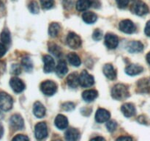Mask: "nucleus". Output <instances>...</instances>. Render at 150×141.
<instances>
[{"label":"nucleus","instance_id":"nucleus-29","mask_svg":"<svg viewBox=\"0 0 150 141\" xmlns=\"http://www.w3.org/2000/svg\"><path fill=\"white\" fill-rule=\"evenodd\" d=\"M21 64L26 71H31L33 69V63L29 57H24L21 60Z\"/></svg>","mask_w":150,"mask_h":141},{"label":"nucleus","instance_id":"nucleus-16","mask_svg":"<svg viewBox=\"0 0 150 141\" xmlns=\"http://www.w3.org/2000/svg\"><path fill=\"white\" fill-rule=\"evenodd\" d=\"M144 70L143 67L137 64H130L125 68V73L129 76H135L142 73Z\"/></svg>","mask_w":150,"mask_h":141},{"label":"nucleus","instance_id":"nucleus-21","mask_svg":"<svg viewBox=\"0 0 150 141\" xmlns=\"http://www.w3.org/2000/svg\"><path fill=\"white\" fill-rule=\"evenodd\" d=\"M98 93L95 90H87L82 93V98L86 102L93 101L95 98H98Z\"/></svg>","mask_w":150,"mask_h":141},{"label":"nucleus","instance_id":"nucleus-43","mask_svg":"<svg viewBox=\"0 0 150 141\" xmlns=\"http://www.w3.org/2000/svg\"><path fill=\"white\" fill-rule=\"evenodd\" d=\"M117 140H132L133 138L130 137H127V136H122V137H120L117 138Z\"/></svg>","mask_w":150,"mask_h":141},{"label":"nucleus","instance_id":"nucleus-25","mask_svg":"<svg viewBox=\"0 0 150 141\" xmlns=\"http://www.w3.org/2000/svg\"><path fill=\"white\" fill-rule=\"evenodd\" d=\"M82 19H83V21L86 22V24H91L95 23L98 19V16L95 13H92V12H85L83 15H82Z\"/></svg>","mask_w":150,"mask_h":141},{"label":"nucleus","instance_id":"nucleus-17","mask_svg":"<svg viewBox=\"0 0 150 141\" xmlns=\"http://www.w3.org/2000/svg\"><path fill=\"white\" fill-rule=\"evenodd\" d=\"M33 113L38 118H42L45 115V108L42 103L37 101L34 104Z\"/></svg>","mask_w":150,"mask_h":141},{"label":"nucleus","instance_id":"nucleus-11","mask_svg":"<svg viewBox=\"0 0 150 141\" xmlns=\"http://www.w3.org/2000/svg\"><path fill=\"white\" fill-rule=\"evenodd\" d=\"M10 85L15 93H21L25 89V85L21 79L18 77H13L10 81Z\"/></svg>","mask_w":150,"mask_h":141},{"label":"nucleus","instance_id":"nucleus-48","mask_svg":"<svg viewBox=\"0 0 150 141\" xmlns=\"http://www.w3.org/2000/svg\"><path fill=\"white\" fill-rule=\"evenodd\" d=\"M3 7H4V4H3L1 1H0V9H2Z\"/></svg>","mask_w":150,"mask_h":141},{"label":"nucleus","instance_id":"nucleus-35","mask_svg":"<svg viewBox=\"0 0 150 141\" xmlns=\"http://www.w3.org/2000/svg\"><path fill=\"white\" fill-rule=\"evenodd\" d=\"M49 50L51 53H53V54L57 57H59V54H61V50H60L59 47L57 46V45H52L51 46H50Z\"/></svg>","mask_w":150,"mask_h":141},{"label":"nucleus","instance_id":"nucleus-1","mask_svg":"<svg viewBox=\"0 0 150 141\" xmlns=\"http://www.w3.org/2000/svg\"><path fill=\"white\" fill-rule=\"evenodd\" d=\"M111 95L115 99L122 101L130 95L128 88L123 84H117L113 87L111 90Z\"/></svg>","mask_w":150,"mask_h":141},{"label":"nucleus","instance_id":"nucleus-3","mask_svg":"<svg viewBox=\"0 0 150 141\" xmlns=\"http://www.w3.org/2000/svg\"><path fill=\"white\" fill-rule=\"evenodd\" d=\"M13 101L10 95L4 92L0 93V109L3 111H8L13 107Z\"/></svg>","mask_w":150,"mask_h":141},{"label":"nucleus","instance_id":"nucleus-30","mask_svg":"<svg viewBox=\"0 0 150 141\" xmlns=\"http://www.w3.org/2000/svg\"><path fill=\"white\" fill-rule=\"evenodd\" d=\"M0 40L4 44L10 43L11 41V38H10V33L8 29H5L1 32V35H0Z\"/></svg>","mask_w":150,"mask_h":141},{"label":"nucleus","instance_id":"nucleus-13","mask_svg":"<svg viewBox=\"0 0 150 141\" xmlns=\"http://www.w3.org/2000/svg\"><path fill=\"white\" fill-rule=\"evenodd\" d=\"M111 114L105 109H98L95 114V120L98 123H105L109 120Z\"/></svg>","mask_w":150,"mask_h":141},{"label":"nucleus","instance_id":"nucleus-12","mask_svg":"<svg viewBox=\"0 0 150 141\" xmlns=\"http://www.w3.org/2000/svg\"><path fill=\"white\" fill-rule=\"evenodd\" d=\"M42 60L44 62V72L45 73H51L56 68L55 62L52 58V57L50 55H44L42 57Z\"/></svg>","mask_w":150,"mask_h":141},{"label":"nucleus","instance_id":"nucleus-7","mask_svg":"<svg viewBox=\"0 0 150 141\" xmlns=\"http://www.w3.org/2000/svg\"><path fill=\"white\" fill-rule=\"evenodd\" d=\"M35 135L38 140H42L48 136V129L45 122L37 123L35 128Z\"/></svg>","mask_w":150,"mask_h":141},{"label":"nucleus","instance_id":"nucleus-38","mask_svg":"<svg viewBox=\"0 0 150 141\" xmlns=\"http://www.w3.org/2000/svg\"><path fill=\"white\" fill-rule=\"evenodd\" d=\"M29 138L23 135H18L13 138V140H29Z\"/></svg>","mask_w":150,"mask_h":141},{"label":"nucleus","instance_id":"nucleus-33","mask_svg":"<svg viewBox=\"0 0 150 141\" xmlns=\"http://www.w3.org/2000/svg\"><path fill=\"white\" fill-rule=\"evenodd\" d=\"M117 123L115 120H108L106 123V128L108 132H113L117 129Z\"/></svg>","mask_w":150,"mask_h":141},{"label":"nucleus","instance_id":"nucleus-8","mask_svg":"<svg viewBox=\"0 0 150 141\" xmlns=\"http://www.w3.org/2000/svg\"><path fill=\"white\" fill-rule=\"evenodd\" d=\"M120 29L122 32L126 34H132L136 32V26L133 21L128 19H125L120 22Z\"/></svg>","mask_w":150,"mask_h":141},{"label":"nucleus","instance_id":"nucleus-27","mask_svg":"<svg viewBox=\"0 0 150 141\" xmlns=\"http://www.w3.org/2000/svg\"><path fill=\"white\" fill-rule=\"evenodd\" d=\"M92 5L90 0H78L76 2V9L79 11H85Z\"/></svg>","mask_w":150,"mask_h":141},{"label":"nucleus","instance_id":"nucleus-41","mask_svg":"<svg viewBox=\"0 0 150 141\" xmlns=\"http://www.w3.org/2000/svg\"><path fill=\"white\" fill-rule=\"evenodd\" d=\"M6 51H7V48L2 43H0V57H3L5 54Z\"/></svg>","mask_w":150,"mask_h":141},{"label":"nucleus","instance_id":"nucleus-28","mask_svg":"<svg viewBox=\"0 0 150 141\" xmlns=\"http://www.w3.org/2000/svg\"><path fill=\"white\" fill-rule=\"evenodd\" d=\"M60 30V25L58 23H51V25L49 26V29H48V33H49L50 36L54 38V37L57 36L59 34V32Z\"/></svg>","mask_w":150,"mask_h":141},{"label":"nucleus","instance_id":"nucleus-32","mask_svg":"<svg viewBox=\"0 0 150 141\" xmlns=\"http://www.w3.org/2000/svg\"><path fill=\"white\" fill-rule=\"evenodd\" d=\"M40 4L42 8L48 10V9H51L54 6V0H40Z\"/></svg>","mask_w":150,"mask_h":141},{"label":"nucleus","instance_id":"nucleus-47","mask_svg":"<svg viewBox=\"0 0 150 141\" xmlns=\"http://www.w3.org/2000/svg\"><path fill=\"white\" fill-rule=\"evenodd\" d=\"M105 140V138L101 137H97L92 138V140Z\"/></svg>","mask_w":150,"mask_h":141},{"label":"nucleus","instance_id":"nucleus-2","mask_svg":"<svg viewBox=\"0 0 150 141\" xmlns=\"http://www.w3.org/2000/svg\"><path fill=\"white\" fill-rule=\"evenodd\" d=\"M40 90L42 93L45 95L51 96L55 94L57 90V85L54 82L51 80H46L42 82L40 85Z\"/></svg>","mask_w":150,"mask_h":141},{"label":"nucleus","instance_id":"nucleus-42","mask_svg":"<svg viewBox=\"0 0 150 141\" xmlns=\"http://www.w3.org/2000/svg\"><path fill=\"white\" fill-rule=\"evenodd\" d=\"M144 32L147 36L150 37V21H149L146 23V26H145Z\"/></svg>","mask_w":150,"mask_h":141},{"label":"nucleus","instance_id":"nucleus-19","mask_svg":"<svg viewBox=\"0 0 150 141\" xmlns=\"http://www.w3.org/2000/svg\"><path fill=\"white\" fill-rule=\"evenodd\" d=\"M143 49L144 45L140 41H131L127 46V51L130 53L141 52Z\"/></svg>","mask_w":150,"mask_h":141},{"label":"nucleus","instance_id":"nucleus-39","mask_svg":"<svg viewBox=\"0 0 150 141\" xmlns=\"http://www.w3.org/2000/svg\"><path fill=\"white\" fill-rule=\"evenodd\" d=\"M12 73L14 74H19L21 73V68L18 65H13L12 66Z\"/></svg>","mask_w":150,"mask_h":141},{"label":"nucleus","instance_id":"nucleus-46","mask_svg":"<svg viewBox=\"0 0 150 141\" xmlns=\"http://www.w3.org/2000/svg\"><path fill=\"white\" fill-rule=\"evenodd\" d=\"M146 61H147V63L150 65V51L149 53H148L147 54H146Z\"/></svg>","mask_w":150,"mask_h":141},{"label":"nucleus","instance_id":"nucleus-36","mask_svg":"<svg viewBox=\"0 0 150 141\" xmlns=\"http://www.w3.org/2000/svg\"><path fill=\"white\" fill-rule=\"evenodd\" d=\"M74 108L75 104L73 102H66L62 104V109L65 111H72Z\"/></svg>","mask_w":150,"mask_h":141},{"label":"nucleus","instance_id":"nucleus-22","mask_svg":"<svg viewBox=\"0 0 150 141\" xmlns=\"http://www.w3.org/2000/svg\"><path fill=\"white\" fill-rule=\"evenodd\" d=\"M67 82L69 87L71 88H76L79 83V76L77 73H72L67 77Z\"/></svg>","mask_w":150,"mask_h":141},{"label":"nucleus","instance_id":"nucleus-45","mask_svg":"<svg viewBox=\"0 0 150 141\" xmlns=\"http://www.w3.org/2000/svg\"><path fill=\"white\" fill-rule=\"evenodd\" d=\"M3 134H4V128H3V126L0 124V138L2 137Z\"/></svg>","mask_w":150,"mask_h":141},{"label":"nucleus","instance_id":"nucleus-37","mask_svg":"<svg viewBox=\"0 0 150 141\" xmlns=\"http://www.w3.org/2000/svg\"><path fill=\"white\" fill-rule=\"evenodd\" d=\"M117 5L120 8H125L129 4V0H116Z\"/></svg>","mask_w":150,"mask_h":141},{"label":"nucleus","instance_id":"nucleus-4","mask_svg":"<svg viewBox=\"0 0 150 141\" xmlns=\"http://www.w3.org/2000/svg\"><path fill=\"white\" fill-rule=\"evenodd\" d=\"M132 11L137 16H142L147 14L149 10L148 6L142 1H137L132 6Z\"/></svg>","mask_w":150,"mask_h":141},{"label":"nucleus","instance_id":"nucleus-14","mask_svg":"<svg viewBox=\"0 0 150 141\" xmlns=\"http://www.w3.org/2000/svg\"><path fill=\"white\" fill-rule=\"evenodd\" d=\"M121 110L124 115L127 118H130L136 114V107L131 103H125L121 107Z\"/></svg>","mask_w":150,"mask_h":141},{"label":"nucleus","instance_id":"nucleus-18","mask_svg":"<svg viewBox=\"0 0 150 141\" xmlns=\"http://www.w3.org/2000/svg\"><path fill=\"white\" fill-rule=\"evenodd\" d=\"M103 73L108 79L114 80L117 78V72L111 64H105L103 67Z\"/></svg>","mask_w":150,"mask_h":141},{"label":"nucleus","instance_id":"nucleus-5","mask_svg":"<svg viewBox=\"0 0 150 141\" xmlns=\"http://www.w3.org/2000/svg\"><path fill=\"white\" fill-rule=\"evenodd\" d=\"M79 83L83 88H89L94 85L95 79L92 75L89 74L86 70H83L79 76Z\"/></svg>","mask_w":150,"mask_h":141},{"label":"nucleus","instance_id":"nucleus-6","mask_svg":"<svg viewBox=\"0 0 150 141\" xmlns=\"http://www.w3.org/2000/svg\"><path fill=\"white\" fill-rule=\"evenodd\" d=\"M67 45L73 49H77L81 47L82 43L81 39L77 34L74 32H70L67 37Z\"/></svg>","mask_w":150,"mask_h":141},{"label":"nucleus","instance_id":"nucleus-40","mask_svg":"<svg viewBox=\"0 0 150 141\" xmlns=\"http://www.w3.org/2000/svg\"><path fill=\"white\" fill-rule=\"evenodd\" d=\"M138 121L139 122L142 124H146L148 123L147 122V118L146 117H145L144 115H141L138 118Z\"/></svg>","mask_w":150,"mask_h":141},{"label":"nucleus","instance_id":"nucleus-9","mask_svg":"<svg viewBox=\"0 0 150 141\" xmlns=\"http://www.w3.org/2000/svg\"><path fill=\"white\" fill-rule=\"evenodd\" d=\"M105 45L109 49H114L119 45L118 37L112 33H108L105 36Z\"/></svg>","mask_w":150,"mask_h":141},{"label":"nucleus","instance_id":"nucleus-26","mask_svg":"<svg viewBox=\"0 0 150 141\" xmlns=\"http://www.w3.org/2000/svg\"><path fill=\"white\" fill-rule=\"evenodd\" d=\"M67 57L70 64L72 65L73 66L79 67L81 65V62L80 57H79V56H78V54H76V53H69V54H67Z\"/></svg>","mask_w":150,"mask_h":141},{"label":"nucleus","instance_id":"nucleus-10","mask_svg":"<svg viewBox=\"0 0 150 141\" xmlns=\"http://www.w3.org/2000/svg\"><path fill=\"white\" fill-rule=\"evenodd\" d=\"M10 123L12 128L15 130H21L24 126V121L23 119L20 115L15 114L10 118Z\"/></svg>","mask_w":150,"mask_h":141},{"label":"nucleus","instance_id":"nucleus-31","mask_svg":"<svg viewBox=\"0 0 150 141\" xmlns=\"http://www.w3.org/2000/svg\"><path fill=\"white\" fill-rule=\"evenodd\" d=\"M28 8H29V11L32 13H35V14H37V13H39L40 7L36 1H32V2L29 3V6H28Z\"/></svg>","mask_w":150,"mask_h":141},{"label":"nucleus","instance_id":"nucleus-15","mask_svg":"<svg viewBox=\"0 0 150 141\" xmlns=\"http://www.w3.org/2000/svg\"><path fill=\"white\" fill-rule=\"evenodd\" d=\"M54 123L57 128H58L60 130H63V129H65L68 126V120L66 116L63 115H58L56 117Z\"/></svg>","mask_w":150,"mask_h":141},{"label":"nucleus","instance_id":"nucleus-23","mask_svg":"<svg viewBox=\"0 0 150 141\" xmlns=\"http://www.w3.org/2000/svg\"><path fill=\"white\" fill-rule=\"evenodd\" d=\"M138 90L140 93H149L150 91V79H142L138 82Z\"/></svg>","mask_w":150,"mask_h":141},{"label":"nucleus","instance_id":"nucleus-34","mask_svg":"<svg viewBox=\"0 0 150 141\" xmlns=\"http://www.w3.org/2000/svg\"><path fill=\"white\" fill-rule=\"evenodd\" d=\"M103 38V32L100 29H96L95 31H94L93 34H92V38H93L95 41H100V40L102 39Z\"/></svg>","mask_w":150,"mask_h":141},{"label":"nucleus","instance_id":"nucleus-24","mask_svg":"<svg viewBox=\"0 0 150 141\" xmlns=\"http://www.w3.org/2000/svg\"><path fill=\"white\" fill-rule=\"evenodd\" d=\"M79 137H80V133H79V130L74 129V128H70L65 132V138L67 140H78L79 139Z\"/></svg>","mask_w":150,"mask_h":141},{"label":"nucleus","instance_id":"nucleus-20","mask_svg":"<svg viewBox=\"0 0 150 141\" xmlns=\"http://www.w3.org/2000/svg\"><path fill=\"white\" fill-rule=\"evenodd\" d=\"M55 70L57 76H59L60 78L65 76L66 73L68 71V68H67V64H66L64 60H60L58 64H57V67H56Z\"/></svg>","mask_w":150,"mask_h":141},{"label":"nucleus","instance_id":"nucleus-44","mask_svg":"<svg viewBox=\"0 0 150 141\" xmlns=\"http://www.w3.org/2000/svg\"><path fill=\"white\" fill-rule=\"evenodd\" d=\"M63 2H67V4L64 5V7H70L73 4V0H63Z\"/></svg>","mask_w":150,"mask_h":141}]
</instances>
